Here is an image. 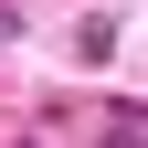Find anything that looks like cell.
<instances>
[{"label":"cell","mask_w":148,"mask_h":148,"mask_svg":"<svg viewBox=\"0 0 148 148\" xmlns=\"http://www.w3.org/2000/svg\"><path fill=\"white\" fill-rule=\"evenodd\" d=\"M95 148H148V127H138V106H116V127H106Z\"/></svg>","instance_id":"6da1fadb"},{"label":"cell","mask_w":148,"mask_h":148,"mask_svg":"<svg viewBox=\"0 0 148 148\" xmlns=\"http://www.w3.org/2000/svg\"><path fill=\"white\" fill-rule=\"evenodd\" d=\"M11 32H21V21H11V11H0V42H11Z\"/></svg>","instance_id":"7a4b0ae2"}]
</instances>
